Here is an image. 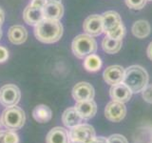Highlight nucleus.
Here are the masks:
<instances>
[{"instance_id": "25", "label": "nucleus", "mask_w": 152, "mask_h": 143, "mask_svg": "<svg viewBox=\"0 0 152 143\" xmlns=\"http://www.w3.org/2000/svg\"><path fill=\"white\" fill-rule=\"evenodd\" d=\"M125 1L128 8L132 10H141L145 6L147 0H125Z\"/></svg>"}, {"instance_id": "6", "label": "nucleus", "mask_w": 152, "mask_h": 143, "mask_svg": "<svg viewBox=\"0 0 152 143\" xmlns=\"http://www.w3.org/2000/svg\"><path fill=\"white\" fill-rule=\"evenodd\" d=\"M21 92L17 86L7 84L0 88V104L4 107H12L20 101Z\"/></svg>"}, {"instance_id": "7", "label": "nucleus", "mask_w": 152, "mask_h": 143, "mask_svg": "<svg viewBox=\"0 0 152 143\" xmlns=\"http://www.w3.org/2000/svg\"><path fill=\"white\" fill-rule=\"evenodd\" d=\"M126 114V108L125 103L112 100L107 103L104 109V116L111 122H120L125 118Z\"/></svg>"}, {"instance_id": "32", "label": "nucleus", "mask_w": 152, "mask_h": 143, "mask_svg": "<svg viewBox=\"0 0 152 143\" xmlns=\"http://www.w3.org/2000/svg\"><path fill=\"white\" fill-rule=\"evenodd\" d=\"M4 20H5V13L3 12V10L0 8V27H1L2 24L4 23Z\"/></svg>"}, {"instance_id": "3", "label": "nucleus", "mask_w": 152, "mask_h": 143, "mask_svg": "<svg viewBox=\"0 0 152 143\" xmlns=\"http://www.w3.org/2000/svg\"><path fill=\"white\" fill-rule=\"evenodd\" d=\"M1 124L8 130H20L24 126L26 120L25 113L20 107L12 106L4 110L1 114Z\"/></svg>"}, {"instance_id": "9", "label": "nucleus", "mask_w": 152, "mask_h": 143, "mask_svg": "<svg viewBox=\"0 0 152 143\" xmlns=\"http://www.w3.org/2000/svg\"><path fill=\"white\" fill-rule=\"evenodd\" d=\"M94 95V88L88 82H79L72 89V97L76 102L93 99Z\"/></svg>"}, {"instance_id": "15", "label": "nucleus", "mask_w": 152, "mask_h": 143, "mask_svg": "<svg viewBox=\"0 0 152 143\" xmlns=\"http://www.w3.org/2000/svg\"><path fill=\"white\" fill-rule=\"evenodd\" d=\"M23 19L28 25L35 26L44 19L43 9H38L31 6L30 4L25 8L23 12Z\"/></svg>"}, {"instance_id": "19", "label": "nucleus", "mask_w": 152, "mask_h": 143, "mask_svg": "<svg viewBox=\"0 0 152 143\" xmlns=\"http://www.w3.org/2000/svg\"><path fill=\"white\" fill-rule=\"evenodd\" d=\"M32 116L37 122L47 123L51 119L52 113H51V110L48 106H46L44 104H40V105H37V106L33 109Z\"/></svg>"}, {"instance_id": "12", "label": "nucleus", "mask_w": 152, "mask_h": 143, "mask_svg": "<svg viewBox=\"0 0 152 143\" xmlns=\"http://www.w3.org/2000/svg\"><path fill=\"white\" fill-rule=\"evenodd\" d=\"M102 20H103V29L106 35L109 32L114 31L119 26H121L122 18L120 14L114 11H107L102 14Z\"/></svg>"}, {"instance_id": "33", "label": "nucleus", "mask_w": 152, "mask_h": 143, "mask_svg": "<svg viewBox=\"0 0 152 143\" xmlns=\"http://www.w3.org/2000/svg\"><path fill=\"white\" fill-rule=\"evenodd\" d=\"M47 2H59V3H61V0H47Z\"/></svg>"}, {"instance_id": "13", "label": "nucleus", "mask_w": 152, "mask_h": 143, "mask_svg": "<svg viewBox=\"0 0 152 143\" xmlns=\"http://www.w3.org/2000/svg\"><path fill=\"white\" fill-rule=\"evenodd\" d=\"M74 107L84 120L92 118L97 113V105L93 99L86 100V101H78L76 102Z\"/></svg>"}, {"instance_id": "35", "label": "nucleus", "mask_w": 152, "mask_h": 143, "mask_svg": "<svg viewBox=\"0 0 152 143\" xmlns=\"http://www.w3.org/2000/svg\"><path fill=\"white\" fill-rule=\"evenodd\" d=\"M2 37V30H1V27H0V39H1Z\"/></svg>"}, {"instance_id": "17", "label": "nucleus", "mask_w": 152, "mask_h": 143, "mask_svg": "<svg viewBox=\"0 0 152 143\" xmlns=\"http://www.w3.org/2000/svg\"><path fill=\"white\" fill-rule=\"evenodd\" d=\"M47 143H69V133L63 127H54L48 133L46 137Z\"/></svg>"}, {"instance_id": "23", "label": "nucleus", "mask_w": 152, "mask_h": 143, "mask_svg": "<svg viewBox=\"0 0 152 143\" xmlns=\"http://www.w3.org/2000/svg\"><path fill=\"white\" fill-rule=\"evenodd\" d=\"M19 136L15 131L4 130L0 131V143H18Z\"/></svg>"}, {"instance_id": "2", "label": "nucleus", "mask_w": 152, "mask_h": 143, "mask_svg": "<svg viewBox=\"0 0 152 143\" xmlns=\"http://www.w3.org/2000/svg\"><path fill=\"white\" fill-rule=\"evenodd\" d=\"M123 83L131 90L133 94H138L148 84V74L139 65H133L125 70Z\"/></svg>"}, {"instance_id": "4", "label": "nucleus", "mask_w": 152, "mask_h": 143, "mask_svg": "<svg viewBox=\"0 0 152 143\" xmlns=\"http://www.w3.org/2000/svg\"><path fill=\"white\" fill-rule=\"evenodd\" d=\"M71 50L78 58H86L88 55L95 54L97 51V43L95 39L87 33L76 36L71 44Z\"/></svg>"}, {"instance_id": "37", "label": "nucleus", "mask_w": 152, "mask_h": 143, "mask_svg": "<svg viewBox=\"0 0 152 143\" xmlns=\"http://www.w3.org/2000/svg\"><path fill=\"white\" fill-rule=\"evenodd\" d=\"M149 1H152V0H149Z\"/></svg>"}, {"instance_id": "28", "label": "nucleus", "mask_w": 152, "mask_h": 143, "mask_svg": "<svg viewBox=\"0 0 152 143\" xmlns=\"http://www.w3.org/2000/svg\"><path fill=\"white\" fill-rule=\"evenodd\" d=\"M9 58V52L5 47L0 46V63H3Z\"/></svg>"}, {"instance_id": "5", "label": "nucleus", "mask_w": 152, "mask_h": 143, "mask_svg": "<svg viewBox=\"0 0 152 143\" xmlns=\"http://www.w3.org/2000/svg\"><path fill=\"white\" fill-rule=\"evenodd\" d=\"M69 140L82 143H92L96 137L94 128L88 124H80L71 128L69 133Z\"/></svg>"}, {"instance_id": "29", "label": "nucleus", "mask_w": 152, "mask_h": 143, "mask_svg": "<svg viewBox=\"0 0 152 143\" xmlns=\"http://www.w3.org/2000/svg\"><path fill=\"white\" fill-rule=\"evenodd\" d=\"M46 3H47V0H31L30 5L32 7H34V8L43 9L46 5Z\"/></svg>"}, {"instance_id": "27", "label": "nucleus", "mask_w": 152, "mask_h": 143, "mask_svg": "<svg viewBox=\"0 0 152 143\" xmlns=\"http://www.w3.org/2000/svg\"><path fill=\"white\" fill-rule=\"evenodd\" d=\"M107 142L108 143H128L126 138L119 133H115V135H111L109 137H107Z\"/></svg>"}, {"instance_id": "8", "label": "nucleus", "mask_w": 152, "mask_h": 143, "mask_svg": "<svg viewBox=\"0 0 152 143\" xmlns=\"http://www.w3.org/2000/svg\"><path fill=\"white\" fill-rule=\"evenodd\" d=\"M83 29L85 32L90 36H98L104 32L102 15L92 14L85 19L83 24Z\"/></svg>"}, {"instance_id": "14", "label": "nucleus", "mask_w": 152, "mask_h": 143, "mask_svg": "<svg viewBox=\"0 0 152 143\" xmlns=\"http://www.w3.org/2000/svg\"><path fill=\"white\" fill-rule=\"evenodd\" d=\"M45 19L50 20H60L64 14V7L59 2H47L43 8Z\"/></svg>"}, {"instance_id": "21", "label": "nucleus", "mask_w": 152, "mask_h": 143, "mask_svg": "<svg viewBox=\"0 0 152 143\" xmlns=\"http://www.w3.org/2000/svg\"><path fill=\"white\" fill-rule=\"evenodd\" d=\"M123 42L120 39H113L106 35V37L104 38L102 41V48L103 50L107 52V54H116L119 51L121 50Z\"/></svg>"}, {"instance_id": "26", "label": "nucleus", "mask_w": 152, "mask_h": 143, "mask_svg": "<svg viewBox=\"0 0 152 143\" xmlns=\"http://www.w3.org/2000/svg\"><path fill=\"white\" fill-rule=\"evenodd\" d=\"M142 92V98L145 99V101L152 104V84H147V86Z\"/></svg>"}, {"instance_id": "22", "label": "nucleus", "mask_w": 152, "mask_h": 143, "mask_svg": "<svg viewBox=\"0 0 152 143\" xmlns=\"http://www.w3.org/2000/svg\"><path fill=\"white\" fill-rule=\"evenodd\" d=\"M84 68L88 72H97L102 67V59L95 55H89L84 60Z\"/></svg>"}, {"instance_id": "10", "label": "nucleus", "mask_w": 152, "mask_h": 143, "mask_svg": "<svg viewBox=\"0 0 152 143\" xmlns=\"http://www.w3.org/2000/svg\"><path fill=\"white\" fill-rule=\"evenodd\" d=\"M132 94L133 93L131 92V90L123 82L112 85L110 90H109V95H110L112 100L122 103L129 101V99L132 97Z\"/></svg>"}, {"instance_id": "24", "label": "nucleus", "mask_w": 152, "mask_h": 143, "mask_svg": "<svg viewBox=\"0 0 152 143\" xmlns=\"http://www.w3.org/2000/svg\"><path fill=\"white\" fill-rule=\"evenodd\" d=\"M126 35V28L124 26V24H122L121 26H119L117 29H115L112 32H109L107 33V36L113 38V39H120L122 40L123 37Z\"/></svg>"}, {"instance_id": "1", "label": "nucleus", "mask_w": 152, "mask_h": 143, "mask_svg": "<svg viewBox=\"0 0 152 143\" xmlns=\"http://www.w3.org/2000/svg\"><path fill=\"white\" fill-rule=\"evenodd\" d=\"M34 35L38 40L51 44L55 43L63 35V26L59 20H50V19H43L35 25Z\"/></svg>"}, {"instance_id": "36", "label": "nucleus", "mask_w": 152, "mask_h": 143, "mask_svg": "<svg viewBox=\"0 0 152 143\" xmlns=\"http://www.w3.org/2000/svg\"><path fill=\"white\" fill-rule=\"evenodd\" d=\"M0 125H1V120H0Z\"/></svg>"}, {"instance_id": "11", "label": "nucleus", "mask_w": 152, "mask_h": 143, "mask_svg": "<svg viewBox=\"0 0 152 143\" xmlns=\"http://www.w3.org/2000/svg\"><path fill=\"white\" fill-rule=\"evenodd\" d=\"M124 75H125V69L119 65H112L107 67L103 74L104 80L111 86L123 82Z\"/></svg>"}, {"instance_id": "30", "label": "nucleus", "mask_w": 152, "mask_h": 143, "mask_svg": "<svg viewBox=\"0 0 152 143\" xmlns=\"http://www.w3.org/2000/svg\"><path fill=\"white\" fill-rule=\"evenodd\" d=\"M92 143H108V142H107V138H106V137H104V136H98L97 137L96 136Z\"/></svg>"}, {"instance_id": "16", "label": "nucleus", "mask_w": 152, "mask_h": 143, "mask_svg": "<svg viewBox=\"0 0 152 143\" xmlns=\"http://www.w3.org/2000/svg\"><path fill=\"white\" fill-rule=\"evenodd\" d=\"M8 38L12 44H23L28 38V32L25 27L21 25L12 26L8 31Z\"/></svg>"}, {"instance_id": "18", "label": "nucleus", "mask_w": 152, "mask_h": 143, "mask_svg": "<svg viewBox=\"0 0 152 143\" xmlns=\"http://www.w3.org/2000/svg\"><path fill=\"white\" fill-rule=\"evenodd\" d=\"M83 120L84 119L79 114V113L76 111L75 107H70L66 109L63 113V116H62V121H63L64 125L70 129L82 124Z\"/></svg>"}, {"instance_id": "34", "label": "nucleus", "mask_w": 152, "mask_h": 143, "mask_svg": "<svg viewBox=\"0 0 152 143\" xmlns=\"http://www.w3.org/2000/svg\"><path fill=\"white\" fill-rule=\"evenodd\" d=\"M69 143H82V142H78V141H72V140H69Z\"/></svg>"}, {"instance_id": "20", "label": "nucleus", "mask_w": 152, "mask_h": 143, "mask_svg": "<svg viewBox=\"0 0 152 143\" xmlns=\"http://www.w3.org/2000/svg\"><path fill=\"white\" fill-rule=\"evenodd\" d=\"M131 31L134 36L138 38H145L149 35L151 28L146 20H138L133 24Z\"/></svg>"}, {"instance_id": "31", "label": "nucleus", "mask_w": 152, "mask_h": 143, "mask_svg": "<svg viewBox=\"0 0 152 143\" xmlns=\"http://www.w3.org/2000/svg\"><path fill=\"white\" fill-rule=\"evenodd\" d=\"M147 56L149 57V59L152 60V42L150 43V44L148 45V47H147Z\"/></svg>"}]
</instances>
